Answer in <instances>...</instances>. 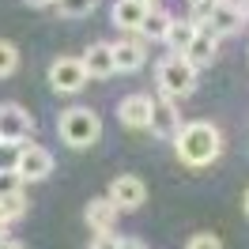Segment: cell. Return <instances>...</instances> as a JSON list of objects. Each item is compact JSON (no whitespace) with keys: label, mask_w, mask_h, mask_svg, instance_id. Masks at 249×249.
<instances>
[{"label":"cell","mask_w":249,"mask_h":249,"mask_svg":"<svg viewBox=\"0 0 249 249\" xmlns=\"http://www.w3.org/2000/svg\"><path fill=\"white\" fill-rule=\"evenodd\" d=\"M174 147H178V159L193 166V170H200V166H212L223 151V136H219V128L212 121H189L181 124V132L174 136Z\"/></svg>","instance_id":"1"},{"label":"cell","mask_w":249,"mask_h":249,"mask_svg":"<svg viewBox=\"0 0 249 249\" xmlns=\"http://www.w3.org/2000/svg\"><path fill=\"white\" fill-rule=\"evenodd\" d=\"M155 79H159V91L166 94L170 102L189 98V94L196 91V68H193V64H189L181 53H170L166 61H159Z\"/></svg>","instance_id":"2"},{"label":"cell","mask_w":249,"mask_h":249,"mask_svg":"<svg viewBox=\"0 0 249 249\" xmlns=\"http://www.w3.org/2000/svg\"><path fill=\"white\" fill-rule=\"evenodd\" d=\"M102 136V117L87 106H72L61 113V140L68 147H91Z\"/></svg>","instance_id":"3"},{"label":"cell","mask_w":249,"mask_h":249,"mask_svg":"<svg viewBox=\"0 0 249 249\" xmlns=\"http://www.w3.org/2000/svg\"><path fill=\"white\" fill-rule=\"evenodd\" d=\"M49 83H53V91H61V94H76L87 87V68H83L79 57H57L49 64Z\"/></svg>","instance_id":"4"},{"label":"cell","mask_w":249,"mask_h":249,"mask_svg":"<svg viewBox=\"0 0 249 249\" xmlns=\"http://www.w3.org/2000/svg\"><path fill=\"white\" fill-rule=\"evenodd\" d=\"M53 170V155L38 143H19V159H16V174L23 181H46Z\"/></svg>","instance_id":"5"},{"label":"cell","mask_w":249,"mask_h":249,"mask_svg":"<svg viewBox=\"0 0 249 249\" xmlns=\"http://www.w3.org/2000/svg\"><path fill=\"white\" fill-rule=\"evenodd\" d=\"M106 196L117 204V212H136V208L147 200V185H143L136 174H117V178L109 181Z\"/></svg>","instance_id":"6"},{"label":"cell","mask_w":249,"mask_h":249,"mask_svg":"<svg viewBox=\"0 0 249 249\" xmlns=\"http://www.w3.org/2000/svg\"><path fill=\"white\" fill-rule=\"evenodd\" d=\"M31 132H34V117L23 106H16V102L0 106V143H23Z\"/></svg>","instance_id":"7"},{"label":"cell","mask_w":249,"mask_h":249,"mask_svg":"<svg viewBox=\"0 0 249 249\" xmlns=\"http://www.w3.org/2000/svg\"><path fill=\"white\" fill-rule=\"evenodd\" d=\"M117 117H121L124 128H151V117H155V98L151 94H128L121 98V106H117Z\"/></svg>","instance_id":"8"},{"label":"cell","mask_w":249,"mask_h":249,"mask_svg":"<svg viewBox=\"0 0 249 249\" xmlns=\"http://www.w3.org/2000/svg\"><path fill=\"white\" fill-rule=\"evenodd\" d=\"M83 68H87V79H109L117 72V61H113V46L109 42H94V46L83 49Z\"/></svg>","instance_id":"9"},{"label":"cell","mask_w":249,"mask_h":249,"mask_svg":"<svg viewBox=\"0 0 249 249\" xmlns=\"http://www.w3.org/2000/svg\"><path fill=\"white\" fill-rule=\"evenodd\" d=\"M242 23H246V16L238 12V4H234V0H219L215 12H212V19H208L204 27L215 34V38H231V34L242 31Z\"/></svg>","instance_id":"10"},{"label":"cell","mask_w":249,"mask_h":249,"mask_svg":"<svg viewBox=\"0 0 249 249\" xmlns=\"http://www.w3.org/2000/svg\"><path fill=\"white\" fill-rule=\"evenodd\" d=\"M147 12H151V8H147V4H140V0H117V4H113V12H109V19H113V27H121V31L140 34Z\"/></svg>","instance_id":"11"},{"label":"cell","mask_w":249,"mask_h":249,"mask_svg":"<svg viewBox=\"0 0 249 249\" xmlns=\"http://www.w3.org/2000/svg\"><path fill=\"white\" fill-rule=\"evenodd\" d=\"M83 215H87V227H91L94 234H102V231H113V227H117V215H121V212H117V204L109 200V196H94V200H87V212H83Z\"/></svg>","instance_id":"12"},{"label":"cell","mask_w":249,"mask_h":249,"mask_svg":"<svg viewBox=\"0 0 249 249\" xmlns=\"http://www.w3.org/2000/svg\"><path fill=\"white\" fill-rule=\"evenodd\" d=\"M215 53H219V38L208 31V27H200L196 38H193V46L185 49V61L193 64V68H208V64L215 61Z\"/></svg>","instance_id":"13"},{"label":"cell","mask_w":249,"mask_h":249,"mask_svg":"<svg viewBox=\"0 0 249 249\" xmlns=\"http://www.w3.org/2000/svg\"><path fill=\"white\" fill-rule=\"evenodd\" d=\"M151 132H155V136H162V140H174V136L181 132V117H178V109H174V102H170V98H166V102H155Z\"/></svg>","instance_id":"14"},{"label":"cell","mask_w":249,"mask_h":249,"mask_svg":"<svg viewBox=\"0 0 249 249\" xmlns=\"http://www.w3.org/2000/svg\"><path fill=\"white\" fill-rule=\"evenodd\" d=\"M143 38L136 34V38H128V42H117L113 46V61H117V72H136L143 64Z\"/></svg>","instance_id":"15"},{"label":"cell","mask_w":249,"mask_h":249,"mask_svg":"<svg viewBox=\"0 0 249 249\" xmlns=\"http://www.w3.org/2000/svg\"><path fill=\"white\" fill-rule=\"evenodd\" d=\"M170 27H174L170 12H166V8H151L147 19H143V27H140V38H143V42H166Z\"/></svg>","instance_id":"16"},{"label":"cell","mask_w":249,"mask_h":249,"mask_svg":"<svg viewBox=\"0 0 249 249\" xmlns=\"http://www.w3.org/2000/svg\"><path fill=\"white\" fill-rule=\"evenodd\" d=\"M196 23L193 19H174V27H170V34H166V46L174 49V53H181L185 57V49L193 46V38H196Z\"/></svg>","instance_id":"17"},{"label":"cell","mask_w":249,"mask_h":249,"mask_svg":"<svg viewBox=\"0 0 249 249\" xmlns=\"http://www.w3.org/2000/svg\"><path fill=\"white\" fill-rule=\"evenodd\" d=\"M98 4H102V0H53L57 16H64V19H83V16H91Z\"/></svg>","instance_id":"18"},{"label":"cell","mask_w":249,"mask_h":249,"mask_svg":"<svg viewBox=\"0 0 249 249\" xmlns=\"http://www.w3.org/2000/svg\"><path fill=\"white\" fill-rule=\"evenodd\" d=\"M19 68V49L8 42V38H0V79L4 76H12Z\"/></svg>","instance_id":"19"},{"label":"cell","mask_w":249,"mask_h":249,"mask_svg":"<svg viewBox=\"0 0 249 249\" xmlns=\"http://www.w3.org/2000/svg\"><path fill=\"white\" fill-rule=\"evenodd\" d=\"M23 185H27V181H23L16 170H0V196H19Z\"/></svg>","instance_id":"20"},{"label":"cell","mask_w":249,"mask_h":249,"mask_svg":"<svg viewBox=\"0 0 249 249\" xmlns=\"http://www.w3.org/2000/svg\"><path fill=\"white\" fill-rule=\"evenodd\" d=\"M219 0H193V12H189V19L196 23V27H204L208 19H212V12H215Z\"/></svg>","instance_id":"21"},{"label":"cell","mask_w":249,"mask_h":249,"mask_svg":"<svg viewBox=\"0 0 249 249\" xmlns=\"http://www.w3.org/2000/svg\"><path fill=\"white\" fill-rule=\"evenodd\" d=\"M0 208H4V215L16 223L19 215H27V200H23V193L19 196H0Z\"/></svg>","instance_id":"22"},{"label":"cell","mask_w":249,"mask_h":249,"mask_svg":"<svg viewBox=\"0 0 249 249\" xmlns=\"http://www.w3.org/2000/svg\"><path fill=\"white\" fill-rule=\"evenodd\" d=\"M185 249H223V242H219L215 234H193Z\"/></svg>","instance_id":"23"},{"label":"cell","mask_w":249,"mask_h":249,"mask_svg":"<svg viewBox=\"0 0 249 249\" xmlns=\"http://www.w3.org/2000/svg\"><path fill=\"white\" fill-rule=\"evenodd\" d=\"M121 246V238H117V231H102L91 238V249H117Z\"/></svg>","instance_id":"24"},{"label":"cell","mask_w":249,"mask_h":249,"mask_svg":"<svg viewBox=\"0 0 249 249\" xmlns=\"http://www.w3.org/2000/svg\"><path fill=\"white\" fill-rule=\"evenodd\" d=\"M117 249H143V246L136 242V238H121V246H117Z\"/></svg>","instance_id":"25"},{"label":"cell","mask_w":249,"mask_h":249,"mask_svg":"<svg viewBox=\"0 0 249 249\" xmlns=\"http://www.w3.org/2000/svg\"><path fill=\"white\" fill-rule=\"evenodd\" d=\"M0 249H23L19 242H12V238H0Z\"/></svg>","instance_id":"26"},{"label":"cell","mask_w":249,"mask_h":249,"mask_svg":"<svg viewBox=\"0 0 249 249\" xmlns=\"http://www.w3.org/2000/svg\"><path fill=\"white\" fill-rule=\"evenodd\" d=\"M31 8H53V0H27Z\"/></svg>","instance_id":"27"},{"label":"cell","mask_w":249,"mask_h":249,"mask_svg":"<svg viewBox=\"0 0 249 249\" xmlns=\"http://www.w3.org/2000/svg\"><path fill=\"white\" fill-rule=\"evenodd\" d=\"M238 12H242V16L249 19V0H238Z\"/></svg>","instance_id":"28"},{"label":"cell","mask_w":249,"mask_h":249,"mask_svg":"<svg viewBox=\"0 0 249 249\" xmlns=\"http://www.w3.org/2000/svg\"><path fill=\"white\" fill-rule=\"evenodd\" d=\"M8 223H12V219L4 215V208H0V234H4V227H8Z\"/></svg>","instance_id":"29"},{"label":"cell","mask_w":249,"mask_h":249,"mask_svg":"<svg viewBox=\"0 0 249 249\" xmlns=\"http://www.w3.org/2000/svg\"><path fill=\"white\" fill-rule=\"evenodd\" d=\"M242 208H246V215H249V189H246V200H242Z\"/></svg>","instance_id":"30"},{"label":"cell","mask_w":249,"mask_h":249,"mask_svg":"<svg viewBox=\"0 0 249 249\" xmlns=\"http://www.w3.org/2000/svg\"><path fill=\"white\" fill-rule=\"evenodd\" d=\"M140 4H147V8H159V0H140Z\"/></svg>","instance_id":"31"},{"label":"cell","mask_w":249,"mask_h":249,"mask_svg":"<svg viewBox=\"0 0 249 249\" xmlns=\"http://www.w3.org/2000/svg\"><path fill=\"white\" fill-rule=\"evenodd\" d=\"M0 238H4V234H0Z\"/></svg>","instance_id":"32"},{"label":"cell","mask_w":249,"mask_h":249,"mask_svg":"<svg viewBox=\"0 0 249 249\" xmlns=\"http://www.w3.org/2000/svg\"><path fill=\"white\" fill-rule=\"evenodd\" d=\"M234 4H238V0H234Z\"/></svg>","instance_id":"33"}]
</instances>
